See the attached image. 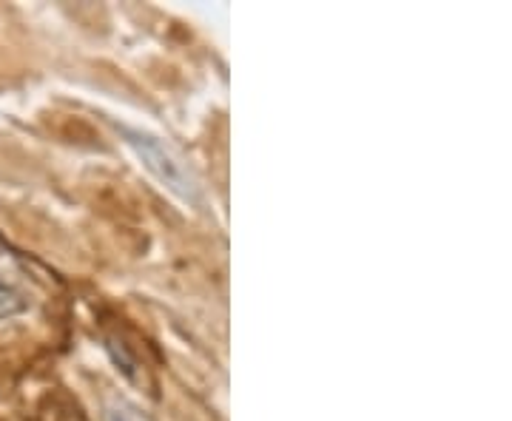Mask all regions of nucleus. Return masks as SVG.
<instances>
[{
	"label": "nucleus",
	"mask_w": 512,
	"mask_h": 421,
	"mask_svg": "<svg viewBox=\"0 0 512 421\" xmlns=\"http://www.w3.org/2000/svg\"><path fill=\"white\" fill-rule=\"evenodd\" d=\"M128 143L134 146V151L140 154V160L146 163V168L160 180V183L174 191L180 200L185 202H197L200 200V185L191 177V171L185 168L183 160L171 151L168 146H163L160 140L148 137V134H140V131H126Z\"/></svg>",
	"instance_id": "f257e3e1"
},
{
	"label": "nucleus",
	"mask_w": 512,
	"mask_h": 421,
	"mask_svg": "<svg viewBox=\"0 0 512 421\" xmlns=\"http://www.w3.org/2000/svg\"><path fill=\"white\" fill-rule=\"evenodd\" d=\"M106 421H143V419H140L134 410H128V407H111Z\"/></svg>",
	"instance_id": "f03ea898"
}]
</instances>
